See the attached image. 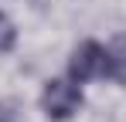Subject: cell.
Wrapping results in <instances>:
<instances>
[{"instance_id":"obj_1","label":"cell","mask_w":126,"mask_h":122,"mask_svg":"<svg viewBox=\"0 0 126 122\" xmlns=\"http://www.w3.org/2000/svg\"><path fill=\"white\" fill-rule=\"evenodd\" d=\"M68 75L72 81H92V78H112V54L109 48H102L99 41H82L75 51H72V61H68Z\"/></svg>"},{"instance_id":"obj_2","label":"cell","mask_w":126,"mask_h":122,"mask_svg":"<svg viewBox=\"0 0 126 122\" xmlns=\"http://www.w3.org/2000/svg\"><path fill=\"white\" fill-rule=\"evenodd\" d=\"M82 105V88L79 81H65V78H51L44 81V92H41V109L48 119L55 122H65L72 119Z\"/></svg>"},{"instance_id":"obj_4","label":"cell","mask_w":126,"mask_h":122,"mask_svg":"<svg viewBox=\"0 0 126 122\" xmlns=\"http://www.w3.org/2000/svg\"><path fill=\"white\" fill-rule=\"evenodd\" d=\"M14 44H17V27H14V20L0 10V54L14 51Z\"/></svg>"},{"instance_id":"obj_3","label":"cell","mask_w":126,"mask_h":122,"mask_svg":"<svg viewBox=\"0 0 126 122\" xmlns=\"http://www.w3.org/2000/svg\"><path fill=\"white\" fill-rule=\"evenodd\" d=\"M109 54H112V81L126 85V34L116 37V44L109 48Z\"/></svg>"}]
</instances>
